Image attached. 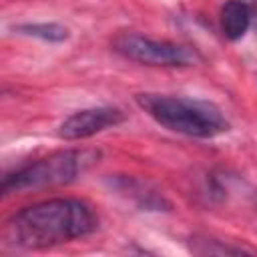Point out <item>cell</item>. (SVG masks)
Segmentation results:
<instances>
[{"mask_svg": "<svg viewBox=\"0 0 257 257\" xmlns=\"http://www.w3.org/2000/svg\"><path fill=\"white\" fill-rule=\"evenodd\" d=\"M94 229L96 217L84 201L48 199L12 215L4 225L2 239L8 247L46 249L86 237Z\"/></svg>", "mask_w": 257, "mask_h": 257, "instance_id": "6da1fadb", "label": "cell"}, {"mask_svg": "<svg viewBox=\"0 0 257 257\" xmlns=\"http://www.w3.org/2000/svg\"><path fill=\"white\" fill-rule=\"evenodd\" d=\"M139 106L173 133L195 139H213L229 128L221 108L213 102L169 94H137Z\"/></svg>", "mask_w": 257, "mask_h": 257, "instance_id": "7a4b0ae2", "label": "cell"}, {"mask_svg": "<svg viewBox=\"0 0 257 257\" xmlns=\"http://www.w3.org/2000/svg\"><path fill=\"white\" fill-rule=\"evenodd\" d=\"M86 165V153L80 151H58L36 163L16 169L12 175L4 177V193H20L30 189H44L66 185L76 179V175Z\"/></svg>", "mask_w": 257, "mask_h": 257, "instance_id": "3957f363", "label": "cell"}, {"mask_svg": "<svg viewBox=\"0 0 257 257\" xmlns=\"http://www.w3.org/2000/svg\"><path fill=\"white\" fill-rule=\"evenodd\" d=\"M112 48L124 58L149 66H189L199 58L189 46L169 40H155L139 32H120L112 40Z\"/></svg>", "mask_w": 257, "mask_h": 257, "instance_id": "277c9868", "label": "cell"}, {"mask_svg": "<svg viewBox=\"0 0 257 257\" xmlns=\"http://www.w3.org/2000/svg\"><path fill=\"white\" fill-rule=\"evenodd\" d=\"M124 120V114L112 106H94L70 114L58 128V137L64 141L88 139L96 133H102L110 126H116Z\"/></svg>", "mask_w": 257, "mask_h": 257, "instance_id": "5b68a950", "label": "cell"}, {"mask_svg": "<svg viewBox=\"0 0 257 257\" xmlns=\"http://www.w3.org/2000/svg\"><path fill=\"white\" fill-rule=\"evenodd\" d=\"M251 22V10L243 0H227L221 8V30L225 38L239 40L247 32Z\"/></svg>", "mask_w": 257, "mask_h": 257, "instance_id": "8992f818", "label": "cell"}, {"mask_svg": "<svg viewBox=\"0 0 257 257\" xmlns=\"http://www.w3.org/2000/svg\"><path fill=\"white\" fill-rule=\"evenodd\" d=\"M18 32L22 34H28V36H36V38H42V40H48V42H62L68 38V30L60 24H22L18 26Z\"/></svg>", "mask_w": 257, "mask_h": 257, "instance_id": "52a82bcc", "label": "cell"}]
</instances>
